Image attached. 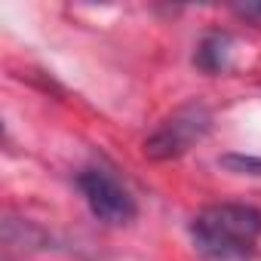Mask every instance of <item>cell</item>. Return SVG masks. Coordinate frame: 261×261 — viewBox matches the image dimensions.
I'll return each instance as SVG.
<instances>
[{
    "label": "cell",
    "instance_id": "277c9868",
    "mask_svg": "<svg viewBox=\"0 0 261 261\" xmlns=\"http://www.w3.org/2000/svg\"><path fill=\"white\" fill-rule=\"evenodd\" d=\"M227 59H230V37L227 34H209L197 49V65L203 71H209V74L224 71Z\"/></svg>",
    "mask_w": 261,
    "mask_h": 261
},
{
    "label": "cell",
    "instance_id": "8992f818",
    "mask_svg": "<svg viewBox=\"0 0 261 261\" xmlns=\"http://www.w3.org/2000/svg\"><path fill=\"white\" fill-rule=\"evenodd\" d=\"M240 13H246V16H261V7H240Z\"/></svg>",
    "mask_w": 261,
    "mask_h": 261
},
{
    "label": "cell",
    "instance_id": "6da1fadb",
    "mask_svg": "<svg viewBox=\"0 0 261 261\" xmlns=\"http://www.w3.org/2000/svg\"><path fill=\"white\" fill-rule=\"evenodd\" d=\"M191 237L209 261H246L261 237V212L243 203H215L197 212Z\"/></svg>",
    "mask_w": 261,
    "mask_h": 261
},
{
    "label": "cell",
    "instance_id": "3957f363",
    "mask_svg": "<svg viewBox=\"0 0 261 261\" xmlns=\"http://www.w3.org/2000/svg\"><path fill=\"white\" fill-rule=\"evenodd\" d=\"M92 215L105 224H129L136 218V200L129 197V191L105 169H86L77 178Z\"/></svg>",
    "mask_w": 261,
    "mask_h": 261
},
{
    "label": "cell",
    "instance_id": "7a4b0ae2",
    "mask_svg": "<svg viewBox=\"0 0 261 261\" xmlns=\"http://www.w3.org/2000/svg\"><path fill=\"white\" fill-rule=\"evenodd\" d=\"M209 126H212V114L206 105H200V101L181 105L145 142V154L151 160H175V157L188 154L200 139H206Z\"/></svg>",
    "mask_w": 261,
    "mask_h": 261
},
{
    "label": "cell",
    "instance_id": "5b68a950",
    "mask_svg": "<svg viewBox=\"0 0 261 261\" xmlns=\"http://www.w3.org/2000/svg\"><path fill=\"white\" fill-rule=\"evenodd\" d=\"M221 163H224L227 169H233V172H249V175H261V160H255V157H240V154H227V157H221Z\"/></svg>",
    "mask_w": 261,
    "mask_h": 261
}]
</instances>
